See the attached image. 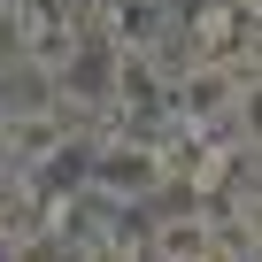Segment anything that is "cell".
Wrapping results in <instances>:
<instances>
[{"instance_id":"5b68a950","label":"cell","mask_w":262,"mask_h":262,"mask_svg":"<svg viewBox=\"0 0 262 262\" xmlns=\"http://www.w3.org/2000/svg\"><path fill=\"white\" fill-rule=\"evenodd\" d=\"M16 262H70V254H62L54 231H24V239H16Z\"/></svg>"},{"instance_id":"3957f363","label":"cell","mask_w":262,"mask_h":262,"mask_svg":"<svg viewBox=\"0 0 262 262\" xmlns=\"http://www.w3.org/2000/svg\"><path fill=\"white\" fill-rule=\"evenodd\" d=\"M216 239V224L201 216V208H185V216H162L155 224V254L162 262H201V247Z\"/></svg>"},{"instance_id":"277c9868","label":"cell","mask_w":262,"mask_h":262,"mask_svg":"<svg viewBox=\"0 0 262 262\" xmlns=\"http://www.w3.org/2000/svg\"><path fill=\"white\" fill-rule=\"evenodd\" d=\"M239 131H247V147L262 155V77H247V93H239Z\"/></svg>"},{"instance_id":"7a4b0ae2","label":"cell","mask_w":262,"mask_h":262,"mask_svg":"<svg viewBox=\"0 0 262 262\" xmlns=\"http://www.w3.org/2000/svg\"><path fill=\"white\" fill-rule=\"evenodd\" d=\"M239 93H247L239 62H201V70H185L178 108H185L193 123H216V116H239Z\"/></svg>"},{"instance_id":"6da1fadb","label":"cell","mask_w":262,"mask_h":262,"mask_svg":"<svg viewBox=\"0 0 262 262\" xmlns=\"http://www.w3.org/2000/svg\"><path fill=\"white\" fill-rule=\"evenodd\" d=\"M93 178H100V193H116V201H155V193L170 185V155H162L155 139H131V147H100Z\"/></svg>"}]
</instances>
